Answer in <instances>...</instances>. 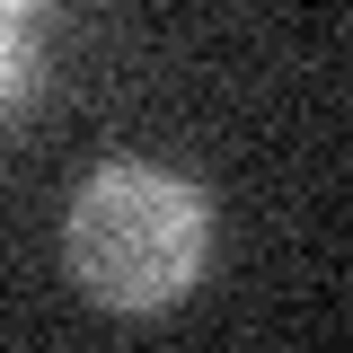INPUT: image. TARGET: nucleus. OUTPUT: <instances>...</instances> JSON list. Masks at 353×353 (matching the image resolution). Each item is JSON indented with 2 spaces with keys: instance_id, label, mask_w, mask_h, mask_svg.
I'll return each mask as SVG.
<instances>
[{
  "instance_id": "obj_2",
  "label": "nucleus",
  "mask_w": 353,
  "mask_h": 353,
  "mask_svg": "<svg viewBox=\"0 0 353 353\" xmlns=\"http://www.w3.org/2000/svg\"><path fill=\"white\" fill-rule=\"evenodd\" d=\"M36 88H44V53H36V36H27V18H0V124H9Z\"/></svg>"
},
{
  "instance_id": "obj_1",
  "label": "nucleus",
  "mask_w": 353,
  "mask_h": 353,
  "mask_svg": "<svg viewBox=\"0 0 353 353\" xmlns=\"http://www.w3.org/2000/svg\"><path fill=\"white\" fill-rule=\"evenodd\" d=\"M212 256V194L150 159H106L62 212V265L97 309H176Z\"/></svg>"
},
{
  "instance_id": "obj_3",
  "label": "nucleus",
  "mask_w": 353,
  "mask_h": 353,
  "mask_svg": "<svg viewBox=\"0 0 353 353\" xmlns=\"http://www.w3.org/2000/svg\"><path fill=\"white\" fill-rule=\"evenodd\" d=\"M27 9H44V0H0V18H27Z\"/></svg>"
}]
</instances>
